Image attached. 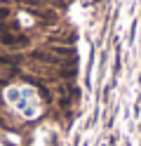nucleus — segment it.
<instances>
[{
  "mask_svg": "<svg viewBox=\"0 0 141 146\" xmlns=\"http://www.w3.org/2000/svg\"><path fill=\"white\" fill-rule=\"evenodd\" d=\"M0 45H5V47H28L31 38L26 33H3L0 35Z\"/></svg>",
  "mask_w": 141,
  "mask_h": 146,
  "instance_id": "nucleus-1",
  "label": "nucleus"
},
{
  "mask_svg": "<svg viewBox=\"0 0 141 146\" xmlns=\"http://www.w3.org/2000/svg\"><path fill=\"white\" fill-rule=\"evenodd\" d=\"M7 17H9V7H0V24H3Z\"/></svg>",
  "mask_w": 141,
  "mask_h": 146,
  "instance_id": "nucleus-2",
  "label": "nucleus"
}]
</instances>
